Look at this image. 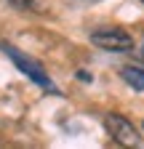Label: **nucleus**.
Here are the masks:
<instances>
[{
    "instance_id": "5",
    "label": "nucleus",
    "mask_w": 144,
    "mask_h": 149,
    "mask_svg": "<svg viewBox=\"0 0 144 149\" xmlns=\"http://www.w3.org/2000/svg\"><path fill=\"white\" fill-rule=\"evenodd\" d=\"M13 8H22V11H35V0H8Z\"/></svg>"
},
{
    "instance_id": "1",
    "label": "nucleus",
    "mask_w": 144,
    "mask_h": 149,
    "mask_svg": "<svg viewBox=\"0 0 144 149\" xmlns=\"http://www.w3.org/2000/svg\"><path fill=\"white\" fill-rule=\"evenodd\" d=\"M91 43L101 51H110V53H128L134 51V37L117 29V27H104V29H94L91 32Z\"/></svg>"
},
{
    "instance_id": "3",
    "label": "nucleus",
    "mask_w": 144,
    "mask_h": 149,
    "mask_svg": "<svg viewBox=\"0 0 144 149\" xmlns=\"http://www.w3.org/2000/svg\"><path fill=\"white\" fill-rule=\"evenodd\" d=\"M104 128L110 130V136L123 144V146H141V136L139 130L131 120H125L123 115H117V112H110V115H104Z\"/></svg>"
},
{
    "instance_id": "4",
    "label": "nucleus",
    "mask_w": 144,
    "mask_h": 149,
    "mask_svg": "<svg viewBox=\"0 0 144 149\" xmlns=\"http://www.w3.org/2000/svg\"><path fill=\"white\" fill-rule=\"evenodd\" d=\"M120 74H123V80L128 83L134 91H144V69L141 67H123Z\"/></svg>"
},
{
    "instance_id": "2",
    "label": "nucleus",
    "mask_w": 144,
    "mask_h": 149,
    "mask_svg": "<svg viewBox=\"0 0 144 149\" xmlns=\"http://www.w3.org/2000/svg\"><path fill=\"white\" fill-rule=\"evenodd\" d=\"M3 51L8 53V59H11L16 67H19V69L27 74V77L32 80V83H38V85H40V88H45V91H53V83H51V77L45 74V69H43L38 61H35V59H29L27 53L16 51L13 45H6V43H3Z\"/></svg>"
},
{
    "instance_id": "7",
    "label": "nucleus",
    "mask_w": 144,
    "mask_h": 149,
    "mask_svg": "<svg viewBox=\"0 0 144 149\" xmlns=\"http://www.w3.org/2000/svg\"><path fill=\"white\" fill-rule=\"evenodd\" d=\"M141 48H144V45H141Z\"/></svg>"
},
{
    "instance_id": "6",
    "label": "nucleus",
    "mask_w": 144,
    "mask_h": 149,
    "mask_svg": "<svg viewBox=\"0 0 144 149\" xmlns=\"http://www.w3.org/2000/svg\"><path fill=\"white\" fill-rule=\"evenodd\" d=\"M141 3H144V0H141Z\"/></svg>"
}]
</instances>
